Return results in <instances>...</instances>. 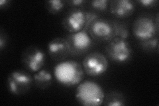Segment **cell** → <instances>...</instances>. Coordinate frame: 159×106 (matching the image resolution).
I'll list each match as a JSON object with an SVG mask.
<instances>
[{"label":"cell","mask_w":159,"mask_h":106,"mask_svg":"<svg viewBox=\"0 0 159 106\" xmlns=\"http://www.w3.org/2000/svg\"><path fill=\"white\" fill-rule=\"evenodd\" d=\"M112 22L114 29V37H119L127 40L130 35L127 25L117 20H112Z\"/></svg>","instance_id":"9a60e30c"},{"label":"cell","mask_w":159,"mask_h":106,"mask_svg":"<svg viewBox=\"0 0 159 106\" xmlns=\"http://www.w3.org/2000/svg\"><path fill=\"white\" fill-rule=\"evenodd\" d=\"M7 43V37L6 33L1 31L0 33V50L1 51L6 48Z\"/></svg>","instance_id":"7402d4cb"},{"label":"cell","mask_w":159,"mask_h":106,"mask_svg":"<svg viewBox=\"0 0 159 106\" xmlns=\"http://www.w3.org/2000/svg\"><path fill=\"white\" fill-rule=\"evenodd\" d=\"M34 83L33 77L21 70H14L8 76L7 85L9 92L15 95H22L31 89Z\"/></svg>","instance_id":"277c9868"},{"label":"cell","mask_w":159,"mask_h":106,"mask_svg":"<svg viewBox=\"0 0 159 106\" xmlns=\"http://www.w3.org/2000/svg\"><path fill=\"white\" fill-rule=\"evenodd\" d=\"M107 57L118 64L125 63L131 59L133 50L126 39L114 37L109 40L105 47Z\"/></svg>","instance_id":"3957f363"},{"label":"cell","mask_w":159,"mask_h":106,"mask_svg":"<svg viewBox=\"0 0 159 106\" xmlns=\"http://www.w3.org/2000/svg\"><path fill=\"white\" fill-rule=\"evenodd\" d=\"M46 61V54L37 46H29L21 54V62L28 71L36 72L41 70Z\"/></svg>","instance_id":"ba28073f"},{"label":"cell","mask_w":159,"mask_h":106,"mask_svg":"<svg viewBox=\"0 0 159 106\" xmlns=\"http://www.w3.org/2000/svg\"><path fill=\"white\" fill-rule=\"evenodd\" d=\"M68 43L70 55L78 56L86 53L92 48L93 39L87 31H80L70 33L65 38Z\"/></svg>","instance_id":"52a82bcc"},{"label":"cell","mask_w":159,"mask_h":106,"mask_svg":"<svg viewBox=\"0 0 159 106\" xmlns=\"http://www.w3.org/2000/svg\"><path fill=\"white\" fill-rule=\"evenodd\" d=\"M86 24L84 28L83 29L84 31H87L89 27L90 26V25L95 21L96 19L99 17V14L96 12H92V11H86Z\"/></svg>","instance_id":"d6986e66"},{"label":"cell","mask_w":159,"mask_h":106,"mask_svg":"<svg viewBox=\"0 0 159 106\" xmlns=\"http://www.w3.org/2000/svg\"><path fill=\"white\" fill-rule=\"evenodd\" d=\"M140 45L141 48L145 51L147 52H152L155 50L158 52V36L153 37L152 39L145 40V41H140Z\"/></svg>","instance_id":"e0dca14e"},{"label":"cell","mask_w":159,"mask_h":106,"mask_svg":"<svg viewBox=\"0 0 159 106\" xmlns=\"http://www.w3.org/2000/svg\"><path fill=\"white\" fill-rule=\"evenodd\" d=\"M86 10L84 8L72 7L64 15L62 20L64 29L73 33L82 31L86 24Z\"/></svg>","instance_id":"30bf717a"},{"label":"cell","mask_w":159,"mask_h":106,"mask_svg":"<svg viewBox=\"0 0 159 106\" xmlns=\"http://www.w3.org/2000/svg\"><path fill=\"white\" fill-rule=\"evenodd\" d=\"M143 7L146 8H152L157 6L158 2L157 0H140L137 2Z\"/></svg>","instance_id":"44dd1931"},{"label":"cell","mask_w":159,"mask_h":106,"mask_svg":"<svg viewBox=\"0 0 159 106\" xmlns=\"http://www.w3.org/2000/svg\"><path fill=\"white\" fill-rule=\"evenodd\" d=\"M54 76L60 84L65 87H72L82 81L84 71L79 62L72 60H65L55 65Z\"/></svg>","instance_id":"6da1fadb"},{"label":"cell","mask_w":159,"mask_h":106,"mask_svg":"<svg viewBox=\"0 0 159 106\" xmlns=\"http://www.w3.org/2000/svg\"><path fill=\"white\" fill-rule=\"evenodd\" d=\"M82 67L87 75L92 77L100 76L107 72L109 68L108 60L100 52H91L83 59Z\"/></svg>","instance_id":"5b68a950"},{"label":"cell","mask_w":159,"mask_h":106,"mask_svg":"<svg viewBox=\"0 0 159 106\" xmlns=\"http://www.w3.org/2000/svg\"><path fill=\"white\" fill-rule=\"evenodd\" d=\"M105 93L100 85L91 80L80 83L76 89L75 98L84 106H99L103 104Z\"/></svg>","instance_id":"7a4b0ae2"},{"label":"cell","mask_w":159,"mask_h":106,"mask_svg":"<svg viewBox=\"0 0 159 106\" xmlns=\"http://www.w3.org/2000/svg\"><path fill=\"white\" fill-rule=\"evenodd\" d=\"M132 30L135 37L143 41L158 36L159 28L157 27L154 18L148 16H140L134 21Z\"/></svg>","instance_id":"8992f818"},{"label":"cell","mask_w":159,"mask_h":106,"mask_svg":"<svg viewBox=\"0 0 159 106\" xmlns=\"http://www.w3.org/2000/svg\"><path fill=\"white\" fill-rule=\"evenodd\" d=\"M106 106H124L126 105L125 95L118 91H111L106 95L103 99V104Z\"/></svg>","instance_id":"5bb4252c"},{"label":"cell","mask_w":159,"mask_h":106,"mask_svg":"<svg viewBox=\"0 0 159 106\" xmlns=\"http://www.w3.org/2000/svg\"><path fill=\"white\" fill-rule=\"evenodd\" d=\"M109 11L117 18L124 19L130 17L136 7L135 2L131 0H113L109 2Z\"/></svg>","instance_id":"7c38bea8"},{"label":"cell","mask_w":159,"mask_h":106,"mask_svg":"<svg viewBox=\"0 0 159 106\" xmlns=\"http://www.w3.org/2000/svg\"><path fill=\"white\" fill-rule=\"evenodd\" d=\"M65 4V2L61 0H49L47 1L44 5L48 13L55 15L62 12Z\"/></svg>","instance_id":"2e32d148"},{"label":"cell","mask_w":159,"mask_h":106,"mask_svg":"<svg viewBox=\"0 0 159 106\" xmlns=\"http://www.w3.org/2000/svg\"><path fill=\"white\" fill-rule=\"evenodd\" d=\"M88 33L92 39L97 41H109L114 38L112 20L99 17L88 28Z\"/></svg>","instance_id":"9c48e42d"},{"label":"cell","mask_w":159,"mask_h":106,"mask_svg":"<svg viewBox=\"0 0 159 106\" xmlns=\"http://www.w3.org/2000/svg\"><path fill=\"white\" fill-rule=\"evenodd\" d=\"M9 3L10 2L8 1V0H1L0 1V7L2 9L4 7H7V6H9Z\"/></svg>","instance_id":"603a6c76"},{"label":"cell","mask_w":159,"mask_h":106,"mask_svg":"<svg viewBox=\"0 0 159 106\" xmlns=\"http://www.w3.org/2000/svg\"><path fill=\"white\" fill-rule=\"evenodd\" d=\"M65 3L72 7L83 8L84 5L87 3V1H85V0H70V1H66Z\"/></svg>","instance_id":"ffe728a7"},{"label":"cell","mask_w":159,"mask_h":106,"mask_svg":"<svg viewBox=\"0 0 159 106\" xmlns=\"http://www.w3.org/2000/svg\"><path fill=\"white\" fill-rule=\"evenodd\" d=\"M109 0H93L89 2L91 7L97 12H105L109 5Z\"/></svg>","instance_id":"ac0fdd59"},{"label":"cell","mask_w":159,"mask_h":106,"mask_svg":"<svg viewBox=\"0 0 159 106\" xmlns=\"http://www.w3.org/2000/svg\"><path fill=\"white\" fill-rule=\"evenodd\" d=\"M47 51L49 57L57 62L65 60L70 55L68 43L63 37L52 39L47 44Z\"/></svg>","instance_id":"8fae6325"},{"label":"cell","mask_w":159,"mask_h":106,"mask_svg":"<svg viewBox=\"0 0 159 106\" xmlns=\"http://www.w3.org/2000/svg\"><path fill=\"white\" fill-rule=\"evenodd\" d=\"M52 75L48 70L41 69L33 76L34 84L41 90H46L51 86L52 82Z\"/></svg>","instance_id":"4fadbf2b"}]
</instances>
